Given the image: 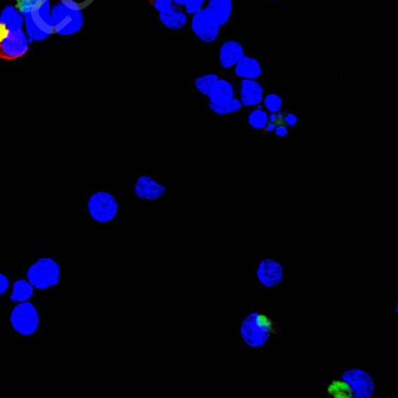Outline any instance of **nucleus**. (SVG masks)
Segmentation results:
<instances>
[{"mask_svg":"<svg viewBox=\"0 0 398 398\" xmlns=\"http://www.w3.org/2000/svg\"><path fill=\"white\" fill-rule=\"evenodd\" d=\"M280 322L265 310H251L244 316L239 329L240 345L249 351H261L280 341Z\"/></svg>","mask_w":398,"mask_h":398,"instance_id":"nucleus-1","label":"nucleus"},{"mask_svg":"<svg viewBox=\"0 0 398 398\" xmlns=\"http://www.w3.org/2000/svg\"><path fill=\"white\" fill-rule=\"evenodd\" d=\"M23 19L15 8L8 6L0 15V60L15 61L29 50L28 39L22 30Z\"/></svg>","mask_w":398,"mask_h":398,"instance_id":"nucleus-2","label":"nucleus"},{"mask_svg":"<svg viewBox=\"0 0 398 398\" xmlns=\"http://www.w3.org/2000/svg\"><path fill=\"white\" fill-rule=\"evenodd\" d=\"M118 195L109 189H97L88 197L87 212L90 218L102 225H108L118 218L121 212Z\"/></svg>","mask_w":398,"mask_h":398,"instance_id":"nucleus-3","label":"nucleus"},{"mask_svg":"<svg viewBox=\"0 0 398 398\" xmlns=\"http://www.w3.org/2000/svg\"><path fill=\"white\" fill-rule=\"evenodd\" d=\"M254 278L257 284L263 289H277L285 282V266L276 257L261 256L255 263Z\"/></svg>","mask_w":398,"mask_h":398,"instance_id":"nucleus-4","label":"nucleus"},{"mask_svg":"<svg viewBox=\"0 0 398 398\" xmlns=\"http://www.w3.org/2000/svg\"><path fill=\"white\" fill-rule=\"evenodd\" d=\"M50 11L48 1L39 6L25 16L27 32L31 40H43L55 33Z\"/></svg>","mask_w":398,"mask_h":398,"instance_id":"nucleus-5","label":"nucleus"},{"mask_svg":"<svg viewBox=\"0 0 398 398\" xmlns=\"http://www.w3.org/2000/svg\"><path fill=\"white\" fill-rule=\"evenodd\" d=\"M131 191L134 198L138 200L156 202L165 199L168 189L161 179L153 175L142 174L132 181Z\"/></svg>","mask_w":398,"mask_h":398,"instance_id":"nucleus-6","label":"nucleus"},{"mask_svg":"<svg viewBox=\"0 0 398 398\" xmlns=\"http://www.w3.org/2000/svg\"><path fill=\"white\" fill-rule=\"evenodd\" d=\"M341 378L348 384L354 398H372L376 395V379L364 369L348 368L342 371Z\"/></svg>","mask_w":398,"mask_h":398,"instance_id":"nucleus-7","label":"nucleus"},{"mask_svg":"<svg viewBox=\"0 0 398 398\" xmlns=\"http://www.w3.org/2000/svg\"><path fill=\"white\" fill-rule=\"evenodd\" d=\"M51 16L55 32L58 34L71 35L78 33L84 25L83 11L70 8L62 2L52 10Z\"/></svg>","mask_w":398,"mask_h":398,"instance_id":"nucleus-8","label":"nucleus"},{"mask_svg":"<svg viewBox=\"0 0 398 398\" xmlns=\"http://www.w3.org/2000/svg\"><path fill=\"white\" fill-rule=\"evenodd\" d=\"M60 267L50 259H43L35 263L27 272L29 282L39 289H46L60 282Z\"/></svg>","mask_w":398,"mask_h":398,"instance_id":"nucleus-9","label":"nucleus"},{"mask_svg":"<svg viewBox=\"0 0 398 398\" xmlns=\"http://www.w3.org/2000/svg\"><path fill=\"white\" fill-rule=\"evenodd\" d=\"M191 27L195 36L205 43L215 42L221 31L219 22L206 8L192 16Z\"/></svg>","mask_w":398,"mask_h":398,"instance_id":"nucleus-10","label":"nucleus"},{"mask_svg":"<svg viewBox=\"0 0 398 398\" xmlns=\"http://www.w3.org/2000/svg\"><path fill=\"white\" fill-rule=\"evenodd\" d=\"M11 321L14 329L25 336L36 331L39 324L38 313L31 303L17 306L11 314Z\"/></svg>","mask_w":398,"mask_h":398,"instance_id":"nucleus-11","label":"nucleus"},{"mask_svg":"<svg viewBox=\"0 0 398 398\" xmlns=\"http://www.w3.org/2000/svg\"><path fill=\"white\" fill-rule=\"evenodd\" d=\"M265 97L264 89L256 80L244 79L240 85V102L243 107H259Z\"/></svg>","mask_w":398,"mask_h":398,"instance_id":"nucleus-12","label":"nucleus"},{"mask_svg":"<svg viewBox=\"0 0 398 398\" xmlns=\"http://www.w3.org/2000/svg\"><path fill=\"white\" fill-rule=\"evenodd\" d=\"M245 56V50L241 43L236 40H227L221 44L219 49V60L220 66L224 69H231Z\"/></svg>","mask_w":398,"mask_h":398,"instance_id":"nucleus-13","label":"nucleus"},{"mask_svg":"<svg viewBox=\"0 0 398 398\" xmlns=\"http://www.w3.org/2000/svg\"><path fill=\"white\" fill-rule=\"evenodd\" d=\"M159 18L163 26L174 31L181 30L188 22V17L185 11L174 4L160 11Z\"/></svg>","mask_w":398,"mask_h":398,"instance_id":"nucleus-14","label":"nucleus"},{"mask_svg":"<svg viewBox=\"0 0 398 398\" xmlns=\"http://www.w3.org/2000/svg\"><path fill=\"white\" fill-rule=\"evenodd\" d=\"M208 104L219 105L235 97V90L231 81L219 78L207 95Z\"/></svg>","mask_w":398,"mask_h":398,"instance_id":"nucleus-15","label":"nucleus"},{"mask_svg":"<svg viewBox=\"0 0 398 398\" xmlns=\"http://www.w3.org/2000/svg\"><path fill=\"white\" fill-rule=\"evenodd\" d=\"M234 73L242 80H256L262 75V67L256 58L245 55L234 67Z\"/></svg>","mask_w":398,"mask_h":398,"instance_id":"nucleus-16","label":"nucleus"},{"mask_svg":"<svg viewBox=\"0 0 398 398\" xmlns=\"http://www.w3.org/2000/svg\"><path fill=\"white\" fill-rule=\"evenodd\" d=\"M206 8L221 27L231 20L233 2V0H209Z\"/></svg>","mask_w":398,"mask_h":398,"instance_id":"nucleus-17","label":"nucleus"},{"mask_svg":"<svg viewBox=\"0 0 398 398\" xmlns=\"http://www.w3.org/2000/svg\"><path fill=\"white\" fill-rule=\"evenodd\" d=\"M243 105L239 98L234 97L231 101L219 105L208 104V108L217 116H227L238 113Z\"/></svg>","mask_w":398,"mask_h":398,"instance_id":"nucleus-18","label":"nucleus"},{"mask_svg":"<svg viewBox=\"0 0 398 398\" xmlns=\"http://www.w3.org/2000/svg\"><path fill=\"white\" fill-rule=\"evenodd\" d=\"M219 78V75L215 74H207L199 76L194 81L195 90L199 95L207 97Z\"/></svg>","mask_w":398,"mask_h":398,"instance_id":"nucleus-19","label":"nucleus"},{"mask_svg":"<svg viewBox=\"0 0 398 398\" xmlns=\"http://www.w3.org/2000/svg\"><path fill=\"white\" fill-rule=\"evenodd\" d=\"M327 394L334 398L352 397V391L348 384L341 378V380H332L331 383L327 385Z\"/></svg>","mask_w":398,"mask_h":398,"instance_id":"nucleus-20","label":"nucleus"},{"mask_svg":"<svg viewBox=\"0 0 398 398\" xmlns=\"http://www.w3.org/2000/svg\"><path fill=\"white\" fill-rule=\"evenodd\" d=\"M248 124L254 130H262L268 123V114L262 108H256L248 116Z\"/></svg>","mask_w":398,"mask_h":398,"instance_id":"nucleus-21","label":"nucleus"},{"mask_svg":"<svg viewBox=\"0 0 398 398\" xmlns=\"http://www.w3.org/2000/svg\"><path fill=\"white\" fill-rule=\"evenodd\" d=\"M33 295V288L32 284H29L25 280H18L14 284L13 294L11 296V300L16 302H25L30 298Z\"/></svg>","mask_w":398,"mask_h":398,"instance_id":"nucleus-22","label":"nucleus"},{"mask_svg":"<svg viewBox=\"0 0 398 398\" xmlns=\"http://www.w3.org/2000/svg\"><path fill=\"white\" fill-rule=\"evenodd\" d=\"M263 103L267 112L276 114L280 112L283 107V100L276 93H269L263 99Z\"/></svg>","mask_w":398,"mask_h":398,"instance_id":"nucleus-23","label":"nucleus"},{"mask_svg":"<svg viewBox=\"0 0 398 398\" xmlns=\"http://www.w3.org/2000/svg\"><path fill=\"white\" fill-rule=\"evenodd\" d=\"M48 1L50 0H16L15 9L22 15L26 16L32 10L39 7V6Z\"/></svg>","mask_w":398,"mask_h":398,"instance_id":"nucleus-24","label":"nucleus"},{"mask_svg":"<svg viewBox=\"0 0 398 398\" xmlns=\"http://www.w3.org/2000/svg\"><path fill=\"white\" fill-rule=\"evenodd\" d=\"M204 0H187L184 7L186 15H194L204 8Z\"/></svg>","mask_w":398,"mask_h":398,"instance_id":"nucleus-25","label":"nucleus"},{"mask_svg":"<svg viewBox=\"0 0 398 398\" xmlns=\"http://www.w3.org/2000/svg\"><path fill=\"white\" fill-rule=\"evenodd\" d=\"M61 2L70 8L83 11L90 5L93 0H61Z\"/></svg>","mask_w":398,"mask_h":398,"instance_id":"nucleus-26","label":"nucleus"},{"mask_svg":"<svg viewBox=\"0 0 398 398\" xmlns=\"http://www.w3.org/2000/svg\"><path fill=\"white\" fill-rule=\"evenodd\" d=\"M173 5V0H153V7L158 11H165Z\"/></svg>","mask_w":398,"mask_h":398,"instance_id":"nucleus-27","label":"nucleus"},{"mask_svg":"<svg viewBox=\"0 0 398 398\" xmlns=\"http://www.w3.org/2000/svg\"><path fill=\"white\" fill-rule=\"evenodd\" d=\"M283 124L287 127L296 126L298 124V116L294 113L284 114Z\"/></svg>","mask_w":398,"mask_h":398,"instance_id":"nucleus-28","label":"nucleus"},{"mask_svg":"<svg viewBox=\"0 0 398 398\" xmlns=\"http://www.w3.org/2000/svg\"><path fill=\"white\" fill-rule=\"evenodd\" d=\"M289 132V127L284 124H280L277 125L276 130H275L273 133L279 138H284L288 136Z\"/></svg>","mask_w":398,"mask_h":398,"instance_id":"nucleus-29","label":"nucleus"},{"mask_svg":"<svg viewBox=\"0 0 398 398\" xmlns=\"http://www.w3.org/2000/svg\"><path fill=\"white\" fill-rule=\"evenodd\" d=\"M284 115L282 112L268 114V122L273 123V124L277 125L283 124Z\"/></svg>","mask_w":398,"mask_h":398,"instance_id":"nucleus-30","label":"nucleus"},{"mask_svg":"<svg viewBox=\"0 0 398 398\" xmlns=\"http://www.w3.org/2000/svg\"><path fill=\"white\" fill-rule=\"evenodd\" d=\"M9 286L8 279L4 275L0 273V295L8 290Z\"/></svg>","mask_w":398,"mask_h":398,"instance_id":"nucleus-31","label":"nucleus"},{"mask_svg":"<svg viewBox=\"0 0 398 398\" xmlns=\"http://www.w3.org/2000/svg\"><path fill=\"white\" fill-rule=\"evenodd\" d=\"M277 125L273 124V123L268 122L264 130L268 133H273L275 130H276Z\"/></svg>","mask_w":398,"mask_h":398,"instance_id":"nucleus-32","label":"nucleus"},{"mask_svg":"<svg viewBox=\"0 0 398 398\" xmlns=\"http://www.w3.org/2000/svg\"><path fill=\"white\" fill-rule=\"evenodd\" d=\"M187 0H173V4L178 6V7H184Z\"/></svg>","mask_w":398,"mask_h":398,"instance_id":"nucleus-33","label":"nucleus"},{"mask_svg":"<svg viewBox=\"0 0 398 398\" xmlns=\"http://www.w3.org/2000/svg\"><path fill=\"white\" fill-rule=\"evenodd\" d=\"M394 313L397 315L398 314V301L397 300L394 304Z\"/></svg>","mask_w":398,"mask_h":398,"instance_id":"nucleus-34","label":"nucleus"},{"mask_svg":"<svg viewBox=\"0 0 398 398\" xmlns=\"http://www.w3.org/2000/svg\"><path fill=\"white\" fill-rule=\"evenodd\" d=\"M270 1H279V0H270Z\"/></svg>","mask_w":398,"mask_h":398,"instance_id":"nucleus-35","label":"nucleus"},{"mask_svg":"<svg viewBox=\"0 0 398 398\" xmlns=\"http://www.w3.org/2000/svg\"><path fill=\"white\" fill-rule=\"evenodd\" d=\"M204 1H205V2H208V1H209V0H204Z\"/></svg>","mask_w":398,"mask_h":398,"instance_id":"nucleus-36","label":"nucleus"}]
</instances>
